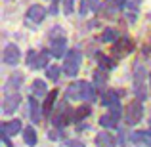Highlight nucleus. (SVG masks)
<instances>
[{"instance_id":"nucleus-20","label":"nucleus","mask_w":151,"mask_h":147,"mask_svg":"<svg viewBox=\"0 0 151 147\" xmlns=\"http://www.w3.org/2000/svg\"><path fill=\"white\" fill-rule=\"evenodd\" d=\"M88 115H90V107H88V105H81V107H78V109L73 113V118L78 122V120H82V118H86Z\"/></svg>"},{"instance_id":"nucleus-6","label":"nucleus","mask_w":151,"mask_h":147,"mask_svg":"<svg viewBox=\"0 0 151 147\" xmlns=\"http://www.w3.org/2000/svg\"><path fill=\"white\" fill-rule=\"evenodd\" d=\"M132 48H134L132 40H128V38H119V40L115 42V46H113V54L117 55V57H122V55L130 54Z\"/></svg>"},{"instance_id":"nucleus-23","label":"nucleus","mask_w":151,"mask_h":147,"mask_svg":"<svg viewBox=\"0 0 151 147\" xmlns=\"http://www.w3.org/2000/svg\"><path fill=\"white\" fill-rule=\"evenodd\" d=\"M101 40L103 42L117 40V31H115V29H105V31H103V34H101Z\"/></svg>"},{"instance_id":"nucleus-7","label":"nucleus","mask_w":151,"mask_h":147,"mask_svg":"<svg viewBox=\"0 0 151 147\" xmlns=\"http://www.w3.org/2000/svg\"><path fill=\"white\" fill-rule=\"evenodd\" d=\"M19 101H21V98H19V94H8L6 99H4V103H2V109H4V113H14L15 109L19 107Z\"/></svg>"},{"instance_id":"nucleus-25","label":"nucleus","mask_w":151,"mask_h":147,"mask_svg":"<svg viewBox=\"0 0 151 147\" xmlns=\"http://www.w3.org/2000/svg\"><path fill=\"white\" fill-rule=\"evenodd\" d=\"M94 80H96L98 86H103V82H105V75H103V71H96V75H94Z\"/></svg>"},{"instance_id":"nucleus-22","label":"nucleus","mask_w":151,"mask_h":147,"mask_svg":"<svg viewBox=\"0 0 151 147\" xmlns=\"http://www.w3.org/2000/svg\"><path fill=\"white\" fill-rule=\"evenodd\" d=\"M67 113H69V111H67V107H65L63 111H59V113L54 117V124H55V126H63V124H67Z\"/></svg>"},{"instance_id":"nucleus-28","label":"nucleus","mask_w":151,"mask_h":147,"mask_svg":"<svg viewBox=\"0 0 151 147\" xmlns=\"http://www.w3.org/2000/svg\"><path fill=\"white\" fill-rule=\"evenodd\" d=\"M71 147H82L81 143H71Z\"/></svg>"},{"instance_id":"nucleus-1","label":"nucleus","mask_w":151,"mask_h":147,"mask_svg":"<svg viewBox=\"0 0 151 147\" xmlns=\"http://www.w3.org/2000/svg\"><path fill=\"white\" fill-rule=\"evenodd\" d=\"M94 86L88 84L84 80H78V82H73L69 84L67 88V98L69 99H81V101H88V99H94Z\"/></svg>"},{"instance_id":"nucleus-26","label":"nucleus","mask_w":151,"mask_h":147,"mask_svg":"<svg viewBox=\"0 0 151 147\" xmlns=\"http://www.w3.org/2000/svg\"><path fill=\"white\" fill-rule=\"evenodd\" d=\"M63 11H65V15L73 14V0H65V4H63Z\"/></svg>"},{"instance_id":"nucleus-21","label":"nucleus","mask_w":151,"mask_h":147,"mask_svg":"<svg viewBox=\"0 0 151 147\" xmlns=\"http://www.w3.org/2000/svg\"><path fill=\"white\" fill-rule=\"evenodd\" d=\"M96 59L100 61V69H101V71H107V69H111V67L115 65V63L111 61L107 55H103V54H98V55H96Z\"/></svg>"},{"instance_id":"nucleus-18","label":"nucleus","mask_w":151,"mask_h":147,"mask_svg":"<svg viewBox=\"0 0 151 147\" xmlns=\"http://www.w3.org/2000/svg\"><path fill=\"white\" fill-rule=\"evenodd\" d=\"M23 140H25V143L31 145V147L37 145V132H35V128H31V126H29V128L23 130Z\"/></svg>"},{"instance_id":"nucleus-17","label":"nucleus","mask_w":151,"mask_h":147,"mask_svg":"<svg viewBox=\"0 0 151 147\" xmlns=\"http://www.w3.org/2000/svg\"><path fill=\"white\" fill-rule=\"evenodd\" d=\"M29 115H31V118H33L35 122L40 120V109H38V103H37L35 98L29 99Z\"/></svg>"},{"instance_id":"nucleus-3","label":"nucleus","mask_w":151,"mask_h":147,"mask_svg":"<svg viewBox=\"0 0 151 147\" xmlns=\"http://www.w3.org/2000/svg\"><path fill=\"white\" fill-rule=\"evenodd\" d=\"M142 115H144V107H142V103L138 101V99L126 105L124 118H126V122H128V124H136V122H140L142 120Z\"/></svg>"},{"instance_id":"nucleus-15","label":"nucleus","mask_w":151,"mask_h":147,"mask_svg":"<svg viewBox=\"0 0 151 147\" xmlns=\"http://www.w3.org/2000/svg\"><path fill=\"white\" fill-rule=\"evenodd\" d=\"M21 82H23V75H21V73L12 75V77H10V80H8V84H6V92H10V94H12V88H15V90H17L19 86H21Z\"/></svg>"},{"instance_id":"nucleus-4","label":"nucleus","mask_w":151,"mask_h":147,"mask_svg":"<svg viewBox=\"0 0 151 147\" xmlns=\"http://www.w3.org/2000/svg\"><path fill=\"white\" fill-rule=\"evenodd\" d=\"M48 57H50V52H46V50L40 52V54L31 50L29 54H27V65H29L31 69H42V67H46Z\"/></svg>"},{"instance_id":"nucleus-9","label":"nucleus","mask_w":151,"mask_h":147,"mask_svg":"<svg viewBox=\"0 0 151 147\" xmlns=\"http://www.w3.org/2000/svg\"><path fill=\"white\" fill-rule=\"evenodd\" d=\"M2 134L4 136H15L17 132H21V122L15 118V120H8V122H2Z\"/></svg>"},{"instance_id":"nucleus-24","label":"nucleus","mask_w":151,"mask_h":147,"mask_svg":"<svg viewBox=\"0 0 151 147\" xmlns=\"http://www.w3.org/2000/svg\"><path fill=\"white\" fill-rule=\"evenodd\" d=\"M61 71H63V69H59V67L52 65V67H48V73H46V75H48L50 80H58V78H59V73H61Z\"/></svg>"},{"instance_id":"nucleus-8","label":"nucleus","mask_w":151,"mask_h":147,"mask_svg":"<svg viewBox=\"0 0 151 147\" xmlns=\"http://www.w3.org/2000/svg\"><path fill=\"white\" fill-rule=\"evenodd\" d=\"M44 15H46V10L42 6H38V4H35V6H31L27 10V19L33 23H40L44 19Z\"/></svg>"},{"instance_id":"nucleus-10","label":"nucleus","mask_w":151,"mask_h":147,"mask_svg":"<svg viewBox=\"0 0 151 147\" xmlns=\"http://www.w3.org/2000/svg\"><path fill=\"white\" fill-rule=\"evenodd\" d=\"M67 50V40L65 38H58V40H52V46H50V55L54 57H61Z\"/></svg>"},{"instance_id":"nucleus-19","label":"nucleus","mask_w":151,"mask_h":147,"mask_svg":"<svg viewBox=\"0 0 151 147\" xmlns=\"http://www.w3.org/2000/svg\"><path fill=\"white\" fill-rule=\"evenodd\" d=\"M33 94L35 96H46V82L44 80H35L33 82Z\"/></svg>"},{"instance_id":"nucleus-14","label":"nucleus","mask_w":151,"mask_h":147,"mask_svg":"<svg viewBox=\"0 0 151 147\" xmlns=\"http://www.w3.org/2000/svg\"><path fill=\"white\" fill-rule=\"evenodd\" d=\"M55 98H58V90H50L48 96H46L44 105H42V111H44V115H50V113H52V109H54V103H55Z\"/></svg>"},{"instance_id":"nucleus-13","label":"nucleus","mask_w":151,"mask_h":147,"mask_svg":"<svg viewBox=\"0 0 151 147\" xmlns=\"http://www.w3.org/2000/svg\"><path fill=\"white\" fill-rule=\"evenodd\" d=\"M134 143H142V145H147L151 147V130H145V132H136L132 136Z\"/></svg>"},{"instance_id":"nucleus-2","label":"nucleus","mask_w":151,"mask_h":147,"mask_svg":"<svg viewBox=\"0 0 151 147\" xmlns=\"http://www.w3.org/2000/svg\"><path fill=\"white\" fill-rule=\"evenodd\" d=\"M81 61H82V54L78 50H71L65 55V61H63V73L67 77H75L81 69Z\"/></svg>"},{"instance_id":"nucleus-12","label":"nucleus","mask_w":151,"mask_h":147,"mask_svg":"<svg viewBox=\"0 0 151 147\" xmlns=\"http://www.w3.org/2000/svg\"><path fill=\"white\" fill-rule=\"evenodd\" d=\"M100 10V2L98 0H81V8H78V14L86 15L88 11H96Z\"/></svg>"},{"instance_id":"nucleus-5","label":"nucleus","mask_w":151,"mask_h":147,"mask_svg":"<svg viewBox=\"0 0 151 147\" xmlns=\"http://www.w3.org/2000/svg\"><path fill=\"white\" fill-rule=\"evenodd\" d=\"M19 57H21V52L15 44H8L6 48H4V63H8V65H15V63L19 61Z\"/></svg>"},{"instance_id":"nucleus-16","label":"nucleus","mask_w":151,"mask_h":147,"mask_svg":"<svg viewBox=\"0 0 151 147\" xmlns=\"http://www.w3.org/2000/svg\"><path fill=\"white\" fill-rule=\"evenodd\" d=\"M117 122H119V117H115V115H111V113L103 115V117L100 118V124L103 126V128H115Z\"/></svg>"},{"instance_id":"nucleus-11","label":"nucleus","mask_w":151,"mask_h":147,"mask_svg":"<svg viewBox=\"0 0 151 147\" xmlns=\"http://www.w3.org/2000/svg\"><path fill=\"white\" fill-rule=\"evenodd\" d=\"M96 145L98 147H115V138L109 132H100L96 136Z\"/></svg>"},{"instance_id":"nucleus-27","label":"nucleus","mask_w":151,"mask_h":147,"mask_svg":"<svg viewBox=\"0 0 151 147\" xmlns=\"http://www.w3.org/2000/svg\"><path fill=\"white\" fill-rule=\"evenodd\" d=\"M111 2H113L117 8H122V6H124V0H111Z\"/></svg>"}]
</instances>
